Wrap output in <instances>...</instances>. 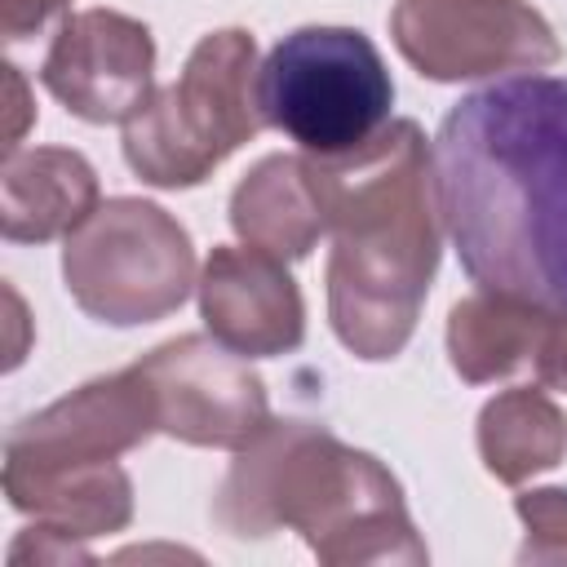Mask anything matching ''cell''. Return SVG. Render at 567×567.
Returning a JSON list of instances; mask_svg holds the SVG:
<instances>
[{
  "label": "cell",
  "mask_w": 567,
  "mask_h": 567,
  "mask_svg": "<svg viewBox=\"0 0 567 567\" xmlns=\"http://www.w3.org/2000/svg\"><path fill=\"white\" fill-rule=\"evenodd\" d=\"M439 221L465 275L567 315V80L505 75L465 93L434 133Z\"/></svg>",
  "instance_id": "1"
},
{
  "label": "cell",
  "mask_w": 567,
  "mask_h": 567,
  "mask_svg": "<svg viewBox=\"0 0 567 567\" xmlns=\"http://www.w3.org/2000/svg\"><path fill=\"white\" fill-rule=\"evenodd\" d=\"M306 159L332 230V332L359 359H390L408 346L439 266V199L425 137L412 120H399L350 155Z\"/></svg>",
  "instance_id": "2"
},
{
  "label": "cell",
  "mask_w": 567,
  "mask_h": 567,
  "mask_svg": "<svg viewBox=\"0 0 567 567\" xmlns=\"http://www.w3.org/2000/svg\"><path fill=\"white\" fill-rule=\"evenodd\" d=\"M217 518L235 536H266L284 523L301 532L323 563L425 558L399 483L368 452H350L332 434L297 421H270L244 447L221 483Z\"/></svg>",
  "instance_id": "3"
},
{
  "label": "cell",
  "mask_w": 567,
  "mask_h": 567,
  "mask_svg": "<svg viewBox=\"0 0 567 567\" xmlns=\"http://www.w3.org/2000/svg\"><path fill=\"white\" fill-rule=\"evenodd\" d=\"M390 106L394 80L377 44L354 27H297L257 71L261 124L319 159L372 142L390 124Z\"/></svg>",
  "instance_id": "4"
},
{
  "label": "cell",
  "mask_w": 567,
  "mask_h": 567,
  "mask_svg": "<svg viewBox=\"0 0 567 567\" xmlns=\"http://www.w3.org/2000/svg\"><path fill=\"white\" fill-rule=\"evenodd\" d=\"M252 35H204L182 75L124 124V159L151 186H195L261 128Z\"/></svg>",
  "instance_id": "5"
},
{
  "label": "cell",
  "mask_w": 567,
  "mask_h": 567,
  "mask_svg": "<svg viewBox=\"0 0 567 567\" xmlns=\"http://www.w3.org/2000/svg\"><path fill=\"white\" fill-rule=\"evenodd\" d=\"M62 275L84 315L128 328L177 310L195 284L190 235L146 199H106L66 235Z\"/></svg>",
  "instance_id": "6"
},
{
  "label": "cell",
  "mask_w": 567,
  "mask_h": 567,
  "mask_svg": "<svg viewBox=\"0 0 567 567\" xmlns=\"http://www.w3.org/2000/svg\"><path fill=\"white\" fill-rule=\"evenodd\" d=\"M390 31L430 80L540 71L563 53L554 27L523 0H399Z\"/></svg>",
  "instance_id": "7"
},
{
  "label": "cell",
  "mask_w": 567,
  "mask_h": 567,
  "mask_svg": "<svg viewBox=\"0 0 567 567\" xmlns=\"http://www.w3.org/2000/svg\"><path fill=\"white\" fill-rule=\"evenodd\" d=\"M155 394L159 430L199 447H248L266 425V385L217 337H177L137 363Z\"/></svg>",
  "instance_id": "8"
},
{
  "label": "cell",
  "mask_w": 567,
  "mask_h": 567,
  "mask_svg": "<svg viewBox=\"0 0 567 567\" xmlns=\"http://www.w3.org/2000/svg\"><path fill=\"white\" fill-rule=\"evenodd\" d=\"M151 31L111 9L71 13L40 62V84L89 124H128L155 84Z\"/></svg>",
  "instance_id": "9"
},
{
  "label": "cell",
  "mask_w": 567,
  "mask_h": 567,
  "mask_svg": "<svg viewBox=\"0 0 567 567\" xmlns=\"http://www.w3.org/2000/svg\"><path fill=\"white\" fill-rule=\"evenodd\" d=\"M159 430L155 394L137 363L128 372L80 385L53 408L27 416L4 439V470H75L111 465L120 452L137 447Z\"/></svg>",
  "instance_id": "10"
},
{
  "label": "cell",
  "mask_w": 567,
  "mask_h": 567,
  "mask_svg": "<svg viewBox=\"0 0 567 567\" xmlns=\"http://www.w3.org/2000/svg\"><path fill=\"white\" fill-rule=\"evenodd\" d=\"M199 315L244 359L288 354L306 337V306L292 275L261 248H213L199 275Z\"/></svg>",
  "instance_id": "11"
},
{
  "label": "cell",
  "mask_w": 567,
  "mask_h": 567,
  "mask_svg": "<svg viewBox=\"0 0 567 567\" xmlns=\"http://www.w3.org/2000/svg\"><path fill=\"white\" fill-rule=\"evenodd\" d=\"M97 208V177L84 155L62 146L9 151L0 168V226L13 244L71 235Z\"/></svg>",
  "instance_id": "12"
},
{
  "label": "cell",
  "mask_w": 567,
  "mask_h": 567,
  "mask_svg": "<svg viewBox=\"0 0 567 567\" xmlns=\"http://www.w3.org/2000/svg\"><path fill=\"white\" fill-rule=\"evenodd\" d=\"M230 226L248 248H261L279 261L306 257L328 230L315 168L306 155L261 159L230 195Z\"/></svg>",
  "instance_id": "13"
},
{
  "label": "cell",
  "mask_w": 567,
  "mask_h": 567,
  "mask_svg": "<svg viewBox=\"0 0 567 567\" xmlns=\"http://www.w3.org/2000/svg\"><path fill=\"white\" fill-rule=\"evenodd\" d=\"M9 505L35 514L58 536H102L120 532L133 514L128 478L111 465H75V470H4Z\"/></svg>",
  "instance_id": "14"
},
{
  "label": "cell",
  "mask_w": 567,
  "mask_h": 567,
  "mask_svg": "<svg viewBox=\"0 0 567 567\" xmlns=\"http://www.w3.org/2000/svg\"><path fill=\"white\" fill-rule=\"evenodd\" d=\"M563 447L567 421L545 390H505L478 416V452L501 483H523L558 465Z\"/></svg>",
  "instance_id": "15"
},
{
  "label": "cell",
  "mask_w": 567,
  "mask_h": 567,
  "mask_svg": "<svg viewBox=\"0 0 567 567\" xmlns=\"http://www.w3.org/2000/svg\"><path fill=\"white\" fill-rule=\"evenodd\" d=\"M545 315L496 292L465 297L447 319V354L465 381H492L536 354Z\"/></svg>",
  "instance_id": "16"
},
{
  "label": "cell",
  "mask_w": 567,
  "mask_h": 567,
  "mask_svg": "<svg viewBox=\"0 0 567 567\" xmlns=\"http://www.w3.org/2000/svg\"><path fill=\"white\" fill-rule=\"evenodd\" d=\"M518 518L527 523V545L523 549L558 536V545H549L545 558H567V492L563 487H545V492L518 496Z\"/></svg>",
  "instance_id": "17"
},
{
  "label": "cell",
  "mask_w": 567,
  "mask_h": 567,
  "mask_svg": "<svg viewBox=\"0 0 567 567\" xmlns=\"http://www.w3.org/2000/svg\"><path fill=\"white\" fill-rule=\"evenodd\" d=\"M71 18V0H4V40H27L35 31H58Z\"/></svg>",
  "instance_id": "18"
},
{
  "label": "cell",
  "mask_w": 567,
  "mask_h": 567,
  "mask_svg": "<svg viewBox=\"0 0 567 567\" xmlns=\"http://www.w3.org/2000/svg\"><path fill=\"white\" fill-rule=\"evenodd\" d=\"M4 84H9V97H13V102H9V106H13V115H9V133H4V155H9V151H18L22 120H27V97H22L27 89H22V75H18V66H13V62L4 66Z\"/></svg>",
  "instance_id": "19"
}]
</instances>
